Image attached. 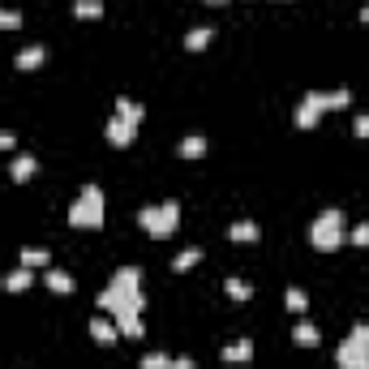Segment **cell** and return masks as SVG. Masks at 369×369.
<instances>
[{
	"label": "cell",
	"instance_id": "d6986e66",
	"mask_svg": "<svg viewBox=\"0 0 369 369\" xmlns=\"http://www.w3.org/2000/svg\"><path fill=\"white\" fill-rule=\"evenodd\" d=\"M228 236H232V241H258V236H262V228H258L253 219H236V224L228 228Z\"/></svg>",
	"mask_w": 369,
	"mask_h": 369
},
{
	"label": "cell",
	"instance_id": "6da1fadb",
	"mask_svg": "<svg viewBox=\"0 0 369 369\" xmlns=\"http://www.w3.org/2000/svg\"><path fill=\"white\" fill-rule=\"evenodd\" d=\"M142 305H146V296H142V271L138 267H121L108 279V288L99 292V309L112 313L116 322L121 318H142Z\"/></svg>",
	"mask_w": 369,
	"mask_h": 369
},
{
	"label": "cell",
	"instance_id": "484cf974",
	"mask_svg": "<svg viewBox=\"0 0 369 369\" xmlns=\"http://www.w3.org/2000/svg\"><path fill=\"white\" fill-rule=\"evenodd\" d=\"M348 241H352L356 249H365V245H369V224H356V228L348 232Z\"/></svg>",
	"mask_w": 369,
	"mask_h": 369
},
{
	"label": "cell",
	"instance_id": "9a60e30c",
	"mask_svg": "<svg viewBox=\"0 0 369 369\" xmlns=\"http://www.w3.org/2000/svg\"><path fill=\"white\" fill-rule=\"evenodd\" d=\"M35 284V271L30 267H13L9 275H5V292H26Z\"/></svg>",
	"mask_w": 369,
	"mask_h": 369
},
{
	"label": "cell",
	"instance_id": "30bf717a",
	"mask_svg": "<svg viewBox=\"0 0 369 369\" xmlns=\"http://www.w3.org/2000/svg\"><path fill=\"white\" fill-rule=\"evenodd\" d=\"M219 356H224L228 365H245V361L253 356V339H245V335H241V339L224 344V348H219Z\"/></svg>",
	"mask_w": 369,
	"mask_h": 369
},
{
	"label": "cell",
	"instance_id": "83f0119b",
	"mask_svg": "<svg viewBox=\"0 0 369 369\" xmlns=\"http://www.w3.org/2000/svg\"><path fill=\"white\" fill-rule=\"evenodd\" d=\"M168 369H198V361H193V356H172Z\"/></svg>",
	"mask_w": 369,
	"mask_h": 369
},
{
	"label": "cell",
	"instance_id": "7a4b0ae2",
	"mask_svg": "<svg viewBox=\"0 0 369 369\" xmlns=\"http://www.w3.org/2000/svg\"><path fill=\"white\" fill-rule=\"evenodd\" d=\"M348 90L344 86H335V90H305V99H301V108H296V129H313L322 121V112H331V108H348Z\"/></svg>",
	"mask_w": 369,
	"mask_h": 369
},
{
	"label": "cell",
	"instance_id": "3957f363",
	"mask_svg": "<svg viewBox=\"0 0 369 369\" xmlns=\"http://www.w3.org/2000/svg\"><path fill=\"white\" fill-rule=\"evenodd\" d=\"M344 241H348V219H344V210H339V206H327L322 215L309 224V245L322 249V253H331V249H339Z\"/></svg>",
	"mask_w": 369,
	"mask_h": 369
},
{
	"label": "cell",
	"instance_id": "ac0fdd59",
	"mask_svg": "<svg viewBox=\"0 0 369 369\" xmlns=\"http://www.w3.org/2000/svg\"><path fill=\"white\" fill-rule=\"evenodd\" d=\"M210 39H215V30H210V26H193V30H185V52H202Z\"/></svg>",
	"mask_w": 369,
	"mask_h": 369
},
{
	"label": "cell",
	"instance_id": "2e32d148",
	"mask_svg": "<svg viewBox=\"0 0 369 369\" xmlns=\"http://www.w3.org/2000/svg\"><path fill=\"white\" fill-rule=\"evenodd\" d=\"M176 155H181V159H202V155H206V138H202V133H189V138H181Z\"/></svg>",
	"mask_w": 369,
	"mask_h": 369
},
{
	"label": "cell",
	"instance_id": "1f68e13d",
	"mask_svg": "<svg viewBox=\"0 0 369 369\" xmlns=\"http://www.w3.org/2000/svg\"><path fill=\"white\" fill-rule=\"evenodd\" d=\"M365 369H369V365H365Z\"/></svg>",
	"mask_w": 369,
	"mask_h": 369
},
{
	"label": "cell",
	"instance_id": "cb8c5ba5",
	"mask_svg": "<svg viewBox=\"0 0 369 369\" xmlns=\"http://www.w3.org/2000/svg\"><path fill=\"white\" fill-rule=\"evenodd\" d=\"M168 365H172L168 352H146V356L138 361V369H168Z\"/></svg>",
	"mask_w": 369,
	"mask_h": 369
},
{
	"label": "cell",
	"instance_id": "ffe728a7",
	"mask_svg": "<svg viewBox=\"0 0 369 369\" xmlns=\"http://www.w3.org/2000/svg\"><path fill=\"white\" fill-rule=\"evenodd\" d=\"M198 262H202V249L193 245V249H181L176 258H172V271H189V267H198Z\"/></svg>",
	"mask_w": 369,
	"mask_h": 369
},
{
	"label": "cell",
	"instance_id": "44dd1931",
	"mask_svg": "<svg viewBox=\"0 0 369 369\" xmlns=\"http://www.w3.org/2000/svg\"><path fill=\"white\" fill-rule=\"evenodd\" d=\"M73 13H78L82 22H99V18H103V5H99V0H78Z\"/></svg>",
	"mask_w": 369,
	"mask_h": 369
},
{
	"label": "cell",
	"instance_id": "603a6c76",
	"mask_svg": "<svg viewBox=\"0 0 369 369\" xmlns=\"http://www.w3.org/2000/svg\"><path fill=\"white\" fill-rule=\"evenodd\" d=\"M284 305H288L292 313H305V309H309V296H305L301 288H288V292H284Z\"/></svg>",
	"mask_w": 369,
	"mask_h": 369
},
{
	"label": "cell",
	"instance_id": "4fadbf2b",
	"mask_svg": "<svg viewBox=\"0 0 369 369\" xmlns=\"http://www.w3.org/2000/svg\"><path fill=\"white\" fill-rule=\"evenodd\" d=\"M116 116H125L129 125H142V116H146V108L138 99H129V95H116Z\"/></svg>",
	"mask_w": 369,
	"mask_h": 369
},
{
	"label": "cell",
	"instance_id": "4316f807",
	"mask_svg": "<svg viewBox=\"0 0 369 369\" xmlns=\"http://www.w3.org/2000/svg\"><path fill=\"white\" fill-rule=\"evenodd\" d=\"M352 129H356V138H369V112H361V116L352 121Z\"/></svg>",
	"mask_w": 369,
	"mask_h": 369
},
{
	"label": "cell",
	"instance_id": "f546056e",
	"mask_svg": "<svg viewBox=\"0 0 369 369\" xmlns=\"http://www.w3.org/2000/svg\"><path fill=\"white\" fill-rule=\"evenodd\" d=\"M356 18H361V22H365V26H369V5H365V9H361V13H356Z\"/></svg>",
	"mask_w": 369,
	"mask_h": 369
},
{
	"label": "cell",
	"instance_id": "5b68a950",
	"mask_svg": "<svg viewBox=\"0 0 369 369\" xmlns=\"http://www.w3.org/2000/svg\"><path fill=\"white\" fill-rule=\"evenodd\" d=\"M103 189L99 185H86L73 202H69V224L73 228H86V232H95V228H103Z\"/></svg>",
	"mask_w": 369,
	"mask_h": 369
},
{
	"label": "cell",
	"instance_id": "4dcf8cb0",
	"mask_svg": "<svg viewBox=\"0 0 369 369\" xmlns=\"http://www.w3.org/2000/svg\"><path fill=\"white\" fill-rule=\"evenodd\" d=\"M210 5H224V0H210Z\"/></svg>",
	"mask_w": 369,
	"mask_h": 369
},
{
	"label": "cell",
	"instance_id": "e0dca14e",
	"mask_svg": "<svg viewBox=\"0 0 369 369\" xmlns=\"http://www.w3.org/2000/svg\"><path fill=\"white\" fill-rule=\"evenodd\" d=\"M292 339H296L301 348H318V344H322V335H318V327H313V322H296V327H292Z\"/></svg>",
	"mask_w": 369,
	"mask_h": 369
},
{
	"label": "cell",
	"instance_id": "52a82bcc",
	"mask_svg": "<svg viewBox=\"0 0 369 369\" xmlns=\"http://www.w3.org/2000/svg\"><path fill=\"white\" fill-rule=\"evenodd\" d=\"M116 335H121V327H116L112 313H99V318H90V339H95V344H116Z\"/></svg>",
	"mask_w": 369,
	"mask_h": 369
},
{
	"label": "cell",
	"instance_id": "d4e9b609",
	"mask_svg": "<svg viewBox=\"0 0 369 369\" xmlns=\"http://www.w3.org/2000/svg\"><path fill=\"white\" fill-rule=\"evenodd\" d=\"M22 26V13L18 9H5V5H0V30H18Z\"/></svg>",
	"mask_w": 369,
	"mask_h": 369
},
{
	"label": "cell",
	"instance_id": "f1b7e54d",
	"mask_svg": "<svg viewBox=\"0 0 369 369\" xmlns=\"http://www.w3.org/2000/svg\"><path fill=\"white\" fill-rule=\"evenodd\" d=\"M13 146H18V138L9 129H0V150H13Z\"/></svg>",
	"mask_w": 369,
	"mask_h": 369
},
{
	"label": "cell",
	"instance_id": "8fae6325",
	"mask_svg": "<svg viewBox=\"0 0 369 369\" xmlns=\"http://www.w3.org/2000/svg\"><path fill=\"white\" fill-rule=\"evenodd\" d=\"M35 172H39V159H35V155H13V164H9V176H13V185L30 181Z\"/></svg>",
	"mask_w": 369,
	"mask_h": 369
},
{
	"label": "cell",
	"instance_id": "7402d4cb",
	"mask_svg": "<svg viewBox=\"0 0 369 369\" xmlns=\"http://www.w3.org/2000/svg\"><path fill=\"white\" fill-rule=\"evenodd\" d=\"M224 292H228L232 301H249V296H253V288H249L245 279H236V275H232V279H224Z\"/></svg>",
	"mask_w": 369,
	"mask_h": 369
},
{
	"label": "cell",
	"instance_id": "277c9868",
	"mask_svg": "<svg viewBox=\"0 0 369 369\" xmlns=\"http://www.w3.org/2000/svg\"><path fill=\"white\" fill-rule=\"evenodd\" d=\"M138 224H142V232H150V236H172L176 224H181V202H176V198H164V202L142 206V210H138Z\"/></svg>",
	"mask_w": 369,
	"mask_h": 369
},
{
	"label": "cell",
	"instance_id": "ba28073f",
	"mask_svg": "<svg viewBox=\"0 0 369 369\" xmlns=\"http://www.w3.org/2000/svg\"><path fill=\"white\" fill-rule=\"evenodd\" d=\"M103 133H108V142H112V146H129V142L138 138V125H129L125 116H116V112H112V121H108V129H103Z\"/></svg>",
	"mask_w": 369,
	"mask_h": 369
},
{
	"label": "cell",
	"instance_id": "7c38bea8",
	"mask_svg": "<svg viewBox=\"0 0 369 369\" xmlns=\"http://www.w3.org/2000/svg\"><path fill=\"white\" fill-rule=\"evenodd\" d=\"M22 267H30V271H47V267H52V253H47L43 245H26V249H22Z\"/></svg>",
	"mask_w": 369,
	"mask_h": 369
},
{
	"label": "cell",
	"instance_id": "8992f818",
	"mask_svg": "<svg viewBox=\"0 0 369 369\" xmlns=\"http://www.w3.org/2000/svg\"><path fill=\"white\" fill-rule=\"evenodd\" d=\"M335 365L339 369H365L369 365V322H356L344 335V344L335 348Z\"/></svg>",
	"mask_w": 369,
	"mask_h": 369
},
{
	"label": "cell",
	"instance_id": "9c48e42d",
	"mask_svg": "<svg viewBox=\"0 0 369 369\" xmlns=\"http://www.w3.org/2000/svg\"><path fill=\"white\" fill-rule=\"evenodd\" d=\"M43 288L56 292V296H69V292H73V275L61 271V267H47V271H43Z\"/></svg>",
	"mask_w": 369,
	"mask_h": 369
},
{
	"label": "cell",
	"instance_id": "5bb4252c",
	"mask_svg": "<svg viewBox=\"0 0 369 369\" xmlns=\"http://www.w3.org/2000/svg\"><path fill=\"white\" fill-rule=\"evenodd\" d=\"M43 61H47V47L43 43H30V47L18 52V69H39Z\"/></svg>",
	"mask_w": 369,
	"mask_h": 369
}]
</instances>
